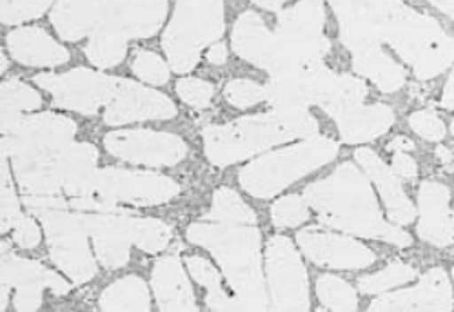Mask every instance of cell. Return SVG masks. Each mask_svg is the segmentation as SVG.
<instances>
[{
  "mask_svg": "<svg viewBox=\"0 0 454 312\" xmlns=\"http://www.w3.org/2000/svg\"><path fill=\"white\" fill-rule=\"evenodd\" d=\"M304 199L327 227L396 247L412 244L409 232L384 220L365 173L351 162L338 166L324 180L309 183Z\"/></svg>",
  "mask_w": 454,
  "mask_h": 312,
  "instance_id": "6da1fadb",
  "label": "cell"
},
{
  "mask_svg": "<svg viewBox=\"0 0 454 312\" xmlns=\"http://www.w3.org/2000/svg\"><path fill=\"white\" fill-rule=\"evenodd\" d=\"M3 154L10 159L20 189L31 197H55L53 168L73 144L77 124L55 113L3 119Z\"/></svg>",
  "mask_w": 454,
  "mask_h": 312,
  "instance_id": "7a4b0ae2",
  "label": "cell"
},
{
  "mask_svg": "<svg viewBox=\"0 0 454 312\" xmlns=\"http://www.w3.org/2000/svg\"><path fill=\"white\" fill-rule=\"evenodd\" d=\"M187 240L207 249L235 291L239 310H266L271 300L262 270V237L254 225L192 223Z\"/></svg>",
  "mask_w": 454,
  "mask_h": 312,
  "instance_id": "3957f363",
  "label": "cell"
},
{
  "mask_svg": "<svg viewBox=\"0 0 454 312\" xmlns=\"http://www.w3.org/2000/svg\"><path fill=\"white\" fill-rule=\"evenodd\" d=\"M318 135V121L309 111L260 113L204 129L206 154L211 164L225 168L291 140Z\"/></svg>",
  "mask_w": 454,
  "mask_h": 312,
  "instance_id": "277c9868",
  "label": "cell"
},
{
  "mask_svg": "<svg viewBox=\"0 0 454 312\" xmlns=\"http://www.w3.org/2000/svg\"><path fill=\"white\" fill-rule=\"evenodd\" d=\"M166 15L168 0H104L86 46L88 60L100 69L119 66L128 55V43L157 35Z\"/></svg>",
  "mask_w": 454,
  "mask_h": 312,
  "instance_id": "5b68a950",
  "label": "cell"
},
{
  "mask_svg": "<svg viewBox=\"0 0 454 312\" xmlns=\"http://www.w3.org/2000/svg\"><path fill=\"white\" fill-rule=\"evenodd\" d=\"M26 207L41 218L50 254L55 265L73 284H86L97 277V261L90 247V230L84 211L71 213L62 197H31L26 194Z\"/></svg>",
  "mask_w": 454,
  "mask_h": 312,
  "instance_id": "8992f818",
  "label": "cell"
},
{
  "mask_svg": "<svg viewBox=\"0 0 454 312\" xmlns=\"http://www.w3.org/2000/svg\"><path fill=\"white\" fill-rule=\"evenodd\" d=\"M340 152L338 142L327 136L301 138L296 145L263 154L240 171V185L254 199H273L275 194L289 187L331 160Z\"/></svg>",
  "mask_w": 454,
  "mask_h": 312,
  "instance_id": "52a82bcc",
  "label": "cell"
},
{
  "mask_svg": "<svg viewBox=\"0 0 454 312\" xmlns=\"http://www.w3.org/2000/svg\"><path fill=\"white\" fill-rule=\"evenodd\" d=\"M225 29L223 0H178L162 35V48L175 73L193 71L202 50L220 41Z\"/></svg>",
  "mask_w": 454,
  "mask_h": 312,
  "instance_id": "ba28073f",
  "label": "cell"
},
{
  "mask_svg": "<svg viewBox=\"0 0 454 312\" xmlns=\"http://www.w3.org/2000/svg\"><path fill=\"white\" fill-rule=\"evenodd\" d=\"M384 43L412 67L420 81H431L454 62V38L436 19L411 8L393 22Z\"/></svg>",
  "mask_w": 454,
  "mask_h": 312,
  "instance_id": "9c48e42d",
  "label": "cell"
},
{
  "mask_svg": "<svg viewBox=\"0 0 454 312\" xmlns=\"http://www.w3.org/2000/svg\"><path fill=\"white\" fill-rule=\"evenodd\" d=\"M342 44L353 53L380 46L393 22L407 10L402 0H327Z\"/></svg>",
  "mask_w": 454,
  "mask_h": 312,
  "instance_id": "30bf717a",
  "label": "cell"
},
{
  "mask_svg": "<svg viewBox=\"0 0 454 312\" xmlns=\"http://www.w3.org/2000/svg\"><path fill=\"white\" fill-rule=\"evenodd\" d=\"M117 81V76H109L86 67L62 74L41 73L33 78L36 86L51 93L57 107L90 116L109 104L113 93H115Z\"/></svg>",
  "mask_w": 454,
  "mask_h": 312,
  "instance_id": "8fae6325",
  "label": "cell"
},
{
  "mask_svg": "<svg viewBox=\"0 0 454 312\" xmlns=\"http://www.w3.org/2000/svg\"><path fill=\"white\" fill-rule=\"evenodd\" d=\"M266 272L271 307L277 310H309V280L293 242L273 237L266 247Z\"/></svg>",
  "mask_w": 454,
  "mask_h": 312,
  "instance_id": "7c38bea8",
  "label": "cell"
},
{
  "mask_svg": "<svg viewBox=\"0 0 454 312\" xmlns=\"http://www.w3.org/2000/svg\"><path fill=\"white\" fill-rule=\"evenodd\" d=\"M91 192H98L117 206H159L176 197L180 183L159 173L104 168L97 171Z\"/></svg>",
  "mask_w": 454,
  "mask_h": 312,
  "instance_id": "4fadbf2b",
  "label": "cell"
},
{
  "mask_svg": "<svg viewBox=\"0 0 454 312\" xmlns=\"http://www.w3.org/2000/svg\"><path fill=\"white\" fill-rule=\"evenodd\" d=\"M12 289L15 291L17 310H36L43 305L44 289L60 296L69 292L71 285L43 263L19 258L8 246H3V310L8 307Z\"/></svg>",
  "mask_w": 454,
  "mask_h": 312,
  "instance_id": "5bb4252c",
  "label": "cell"
},
{
  "mask_svg": "<svg viewBox=\"0 0 454 312\" xmlns=\"http://www.w3.org/2000/svg\"><path fill=\"white\" fill-rule=\"evenodd\" d=\"M104 145L124 162L149 168H171L187 156V145L180 136L147 129L113 131L104 138Z\"/></svg>",
  "mask_w": 454,
  "mask_h": 312,
  "instance_id": "9a60e30c",
  "label": "cell"
},
{
  "mask_svg": "<svg viewBox=\"0 0 454 312\" xmlns=\"http://www.w3.org/2000/svg\"><path fill=\"white\" fill-rule=\"evenodd\" d=\"M334 74L322 60L304 69L271 76L266 84V102L280 111H308L311 105H320Z\"/></svg>",
  "mask_w": 454,
  "mask_h": 312,
  "instance_id": "2e32d148",
  "label": "cell"
},
{
  "mask_svg": "<svg viewBox=\"0 0 454 312\" xmlns=\"http://www.w3.org/2000/svg\"><path fill=\"white\" fill-rule=\"evenodd\" d=\"M175 114L176 107L164 93L119 78L115 93L104 109V122L107 126H124L144 121H171Z\"/></svg>",
  "mask_w": 454,
  "mask_h": 312,
  "instance_id": "e0dca14e",
  "label": "cell"
},
{
  "mask_svg": "<svg viewBox=\"0 0 454 312\" xmlns=\"http://www.w3.org/2000/svg\"><path fill=\"white\" fill-rule=\"evenodd\" d=\"M296 242L315 265L340 269V270H356L367 269L376 261V254L356 242L355 238L342 237V234L327 232L320 229H304L298 232Z\"/></svg>",
  "mask_w": 454,
  "mask_h": 312,
  "instance_id": "ac0fdd59",
  "label": "cell"
},
{
  "mask_svg": "<svg viewBox=\"0 0 454 312\" xmlns=\"http://www.w3.org/2000/svg\"><path fill=\"white\" fill-rule=\"evenodd\" d=\"M371 310H452L454 294L447 272L442 267L429 269L420 282L411 289L382 294Z\"/></svg>",
  "mask_w": 454,
  "mask_h": 312,
  "instance_id": "d6986e66",
  "label": "cell"
},
{
  "mask_svg": "<svg viewBox=\"0 0 454 312\" xmlns=\"http://www.w3.org/2000/svg\"><path fill=\"white\" fill-rule=\"evenodd\" d=\"M86 225L93 242L97 260L106 269H121L129 261V247L133 246L131 220L133 216L121 213H88Z\"/></svg>",
  "mask_w": 454,
  "mask_h": 312,
  "instance_id": "ffe728a7",
  "label": "cell"
},
{
  "mask_svg": "<svg viewBox=\"0 0 454 312\" xmlns=\"http://www.w3.org/2000/svg\"><path fill=\"white\" fill-rule=\"evenodd\" d=\"M450 191L440 182L427 180L419 191V237L433 247L454 244V211L449 206Z\"/></svg>",
  "mask_w": 454,
  "mask_h": 312,
  "instance_id": "44dd1931",
  "label": "cell"
},
{
  "mask_svg": "<svg viewBox=\"0 0 454 312\" xmlns=\"http://www.w3.org/2000/svg\"><path fill=\"white\" fill-rule=\"evenodd\" d=\"M355 160L380 192L391 222L396 225L411 223L416 218V209L403 192L400 178L395 175V171L369 147L356 149Z\"/></svg>",
  "mask_w": 454,
  "mask_h": 312,
  "instance_id": "7402d4cb",
  "label": "cell"
},
{
  "mask_svg": "<svg viewBox=\"0 0 454 312\" xmlns=\"http://www.w3.org/2000/svg\"><path fill=\"white\" fill-rule=\"evenodd\" d=\"M10 55L29 67H57L69 60V51L41 27H19L8 35Z\"/></svg>",
  "mask_w": 454,
  "mask_h": 312,
  "instance_id": "603a6c76",
  "label": "cell"
},
{
  "mask_svg": "<svg viewBox=\"0 0 454 312\" xmlns=\"http://www.w3.org/2000/svg\"><path fill=\"white\" fill-rule=\"evenodd\" d=\"M151 287L162 310H197L192 284L176 256H166L155 263Z\"/></svg>",
  "mask_w": 454,
  "mask_h": 312,
  "instance_id": "cb8c5ba5",
  "label": "cell"
},
{
  "mask_svg": "<svg viewBox=\"0 0 454 312\" xmlns=\"http://www.w3.org/2000/svg\"><path fill=\"white\" fill-rule=\"evenodd\" d=\"M340 136L348 144H365L386 135L395 124V113L386 104L356 105L334 119Z\"/></svg>",
  "mask_w": 454,
  "mask_h": 312,
  "instance_id": "d4e9b609",
  "label": "cell"
},
{
  "mask_svg": "<svg viewBox=\"0 0 454 312\" xmlns=\"http://www.w3.org/2000/svg\"><path fill=\"white\" fill-rule=\"evenodd\" d=\"M102 6L104 0H57L51 12V24L64 41H82L91 35Z\"/></svg>",
  "mask_w": 454,
  "mask_h": 312,
  "instance_id": "484cf974",
  "label": "cell"
},
{
  "mask_svg": "<svg viewBox=\"0 0 454 312\" xmlns=\"http://www.w3.org/2000/svg\"><path fill=\"white\" fill-rule=\"evenodd\" d=\"M353 69L380 90L382 93H395L403 88L407 74L403 67L387 57L380 46L360 51L353 58Z\"/></svg>",
  "mask_w": 454,
  "mask_h": 312,
  "instance_id": "4316f807",
  "label": "cell"
},
{
  "mask_svg": "<svg viewBox=\"0 0 454 312\" xmlns=\"http://www.w3.org/2000/svg\"><path fill=\"white\" fill-rule=\"evenodd\" d=\"M270 31L271 29L266 26V22H263L260 15H256L254 12L242 13L235 22L231 35L235 53L242 60L258 67L263 57V50H266Z\"/></svg>",
  "mask_w": 454,
  "mask_h": 312,
  "instance_id": "83f0119b",
  "label": "cell"
},
{
  "mask_svg": "<svg viewBox=\"0 0 454 312\" xmlns=\"http://www.w3.org/2000/svg\"><path fill=\"white\" fill-rule=\"evenodd\" d=\"M325 12L322 0H300L298 4L278 13L277 31L294 36L324 35Z\"/></svg>",
  "mask_w": 454,
  "mask_h": 312,
  "instance_id": "f1b7e54d",
  "label": "cell"
},
{
  "mask_svg": "<svg viewBox=\"0 0 454 312\" xmlns=\"http://www.w3.org/2000/svg\"><path fill=\"white\" fill-rule=\"evenodd\" d=\"M367 95L369 88L362 78L353 74H334L318 107L324 109L334 121L340 114L351 111L356 105H362Z\"/></svg>",
  "mask_w": 454,
  "mask_h": 312,
  "instance_id": "f546056e",
  "label": "cell"
},
{
  "mask_svg": "<svg viewBox=\"0 0 454 312\" xmlns=\"http://www.w3.org/2000/svg\"><path fill=\"white\" fill-rule=\"evenodd\" d=\"M149 287L138 277H126L111 284L98 298L102 310H149Z\"/></svg>",
  "mask_w": 454,
  "mask_h": 312,
  "instance_id": "4dcf8cb0",
  "label": "cell"
},
{
  "mask_svg": "<svg viewBox=\"0 0 454 312\" xmlns=\"http://www.w3.org/2000/svg\"><path fill=\"white\" fill-rule=\"evenodd\" d=\"M185 265L193 280L207 289L206 305L211 310H239L237 300L222 291V275L206 258L189 256L185 258Z\"/></svg>",
  "mask_w": 454,
  "mask_h": 312,
  "instance_id": "1f68e13d",
  "label": "cell"
},
{
  "mask_svg": "<svg viewBox=\"0 0 454 312\" xmlns=\"http://www.w3.org/2000/svg\"><path fill=\"white\" fill-rule=\"evenodd\" d=\"M207 222L230 225H254V211L240 199V194L230 187H220L213 194L209 213L204 216Z\"/></svg>",
  "mask_w": 454,
  "mask_h": 312,
  "instance_id": "d6a6232c",
  "label": "cell"
},
{
  "mask_svg": "<svg viewBox=\"0 0 454 312\" xmlns=\"http://www.w3.org/2000/svg\"><path fill=\"white\" fill-rule=\"evenodd\" d=\"M416 278V269L403 261H393L386 269L358 280V291L364 294H384Z\"/></svg>",
  "mask_w": 454,
  "mask_h": 312,
  "instance_id": "836d02e7",
  "label": "cell"
},
{
  "mask_svg": "<svg viewBox=\"0 0 454 312\" xmlns=\"http://www.w3.org/2000/svg\"><path fill=\"white\" fill-rule=\"evenodd\" d=\"M133 246L145 253H160L171 242V227L157 218H135L131 220Z\"/></svg>",
  "mask_w": 454,
  "mask_h": 312,
  "instance_id": "e575fe53",
  "label": "cell"
},
{
  "mask_svg": "<svg viewBox=\"0 0 454 312\" xmlns=\"http://www.w3.org/2000/svg\"><path fill=\"white\" fill-rule=\"evenodd\" d=\"M317 296L320 303L329 310H356V291L342 278L324 275L317 280Z\"/></svg>",
  "mask_w": 454,
  "mask_h": 312,
  "instance_id": "d590c367",
  "label": "cell"
},
{
  "mask_svg": "<svg viewBox=\"0 0 454 312\" xmlns=\"http://www.w3.org/2000/svg\"><path fill=\"white\" fill-rule=\"evenodd\" d=\"M41 105V95L27 84L20 82L19 78H10V81L3 82V119H12V116L22 113H33Z\"/></svg>",
  "mask_w": 454,
  "mask_h": 312,
  "instance_id": "8d00e7d4",
  "label": "cell"
},
{
  "mask_svg": "<svg viewBox=\"0 0 454 312\" xmlns=\"http://www.w3.org/2000/svg\"><path fill=\"white\" fill-rule=\"evenodd\" d=\"M271 220L278 229H294L309 220V204L304 197L289 194L273 204Z\"/></svg>",
  "mask_w": 454,
  "mask_h": 312,
  "instance_id": "74e56055",
  "label": "cell"
},
{
  "mask_svg": "<svg viewBox=\"0 0 454 312\" xmlns=\"http://www.w3.org/2000/svg\"><path fill=\"white\" fill-rule=\"evenodd\" d=\"M223 97L233 107L249 109L260 102H266L268 90L254 81H247V78H235V81L225 84Z\"/></svg>",
  "mask_w": 454,
  "mask_h": 312,
  "instance_id": "f35d334b",
  "label": "cell"
},
{
  "mask_svg": "<svg viewBox=\"0 0 454 312\" xmlns=\"http://www.w3.org/2000/svg\"><path fill=\"white\" fill-rule=\"evenodd\" d=\"M133 73L140 78V81L151 84V86H164L169 81V67L164 62V58L153 51L138 50L135 53Z\"/></svg>",
  "mask_w": 454,
  "mask_h": 312,
  "instance_id": "ab89813d",
  "label": "cell"
},
{
  "mask_svg": "<svg viewBox=\"0 0 454 312\" xmlns=\"http://www.w3.org/2000/svg\"><path fill=\"white\" fill-rule=\"evenodd\" d=\"M55 0H3V24L15 26L33 19H41Z\"/></svg>",
  "mask_w": 454,
  "mask_h": 312,
  "instance_id": "60d3db41",
  "label": "cell"
},
{
  "mask_svg": "<svg viewBox=\"0 0 454 312\" xmlns=\"http://www.w3.org/2000/svg\"><path fill=\"white\" fill-rule=\"evenodd\" d=\"M12 171L13 169H12L10 159L6 154H3V225H0L3 234L10 232L19 222V218L22 216L17 192L13 187V180H12Z\"/></svg>",
  "mask_w": 454,
  "mask_h": 312,
  "instance_id": "b9f144b4",
  "label": "cell"
},
{
  "mask_svg": "<svg viewBox=\"0 0 454 312\" xmlns=\"http://www.w3.org/2000/svg\"><path fill=\"white\" fill-rule=\"evenodd\" d=\"M176 93L180 100L192 107H207L213 100L215 88L213 84L202 81V78L185 76L176 82Z\"/></svg>",
  "mask_w": 454,
  "mask_h": 312,
  "instance_id": "7bdbcfd3",
  "label": "cell"
},
{
  "mask_svg": "<svg viewBox=\"0 0 454 312\" xmlns=\"http://www.w3.org/2000/svg\"><path fill=\"white\" fill-rule=\"evenodd\" d=\"M411 129L429 142H442L445 138V126L440 116L431 109L416 111L409 116Z\"/></svg>",
  "mask_w": 454,
  "mask_h": 312,
  "instance_id": "ee69618b",
  "label": "cell"
},
{
  "mask_svg": "<svg viewBox=\"0 0 454 312\" xmlns=\"http://www.w3.org/2000/svg\"><path fill=\"white\" fill-rule=\"evenodd\" d=\"M13 238L19 247L22 249H33L41 244V230L39 225L35 223V220L29 214H22L19 222L13 227Z\"/></svg>",
  "mask_w": 454,
  "mask_h": 312,
  "instance_id": "f6af8a7d",
  "label": "cell"
},
{
  "mask_svg": "<svg viewBox=\"0 0 454 312\" xmlns=\"http://www.w3.org/2000/svg\"><path fill=\"white\" fill-rule=\"evenodd\" d=\"M391 169L395 171L396 176L405 180H414L416 175H419V166H416V162L403 151H395Z\"/></svg>",
  "mask_w": 454,
  "mask_h": 312,
  "instance_id": "bcb514c9",
  "label": "cell"
},
{
  "mask_svg": "<svg viewBox=\"0 0 454 312\" xmlns=\"http://www.w3.org/2000/svg\"><path fill=\"white\" fill-rule=\"evenodd\" d=\"M225 60H227V48L222 43L211 44L207 51V62L213 66H223Z\"/></svg>",
  "mask_w": 454,
  "mask_h": 312,
  "instance_id": "7dc6e473",
  "label": "cell"
},
{
  "mask_svg": "<svg viewBox=\"0 0 454 312\" xmlns=\"http://www.w3.org/2000/svg\"><path fill=\"white\" fill-rule=\"evenodd\" d=\"M442 105L445 109H454V69H452L449 81L445 84V90H443V95H442Z\"/></svg>",
  "mask_w": 454,
  "mask_h": 312,
  "instance_id": "c3c4849f",
  "label": "cell"
},
{
  "mask_svg": "<svg viewBox=\"0 0 454 312\" xmlns=\"http://www.w3.org/2000/svg\"><path fill=\"white\" fill-rule=\"evenodd\" d=\"M429 3L450 20H454V0H429Z\"/></svg>",
  "mask_w": 454,
  "mask_h": 312,
  "instance_id": "681fc988",
  "label": "cell"
},
{
  "mask_svg": "<svg viewBox=\"0 0 454 312\" xmlns=\"http://www.w3.org/2000/svg\"><path fill=\"white\" fill-rule=\"evenodd\" d=\"M389 149H391L393 152H395V151L409 152V151H412V149H414V144H412V140H409V138H405V136H396L395 140H391Z\"/></svg>",
  "mask_w": 454,
  "mask_h": 312,
  "instance_id": "f907efd6",
  "label": "cell"
},
{
  "mask_svg": "<svg viewBox=\"0 0 454 312\" xmlns=\"http://www.w3.org/2000/svg\"><path fill=\"white\" fill-rule=\"evenodd\" d=\"M251 3L263 10H268V12H278L287 3V0H251Z\"/></svg>",
  "mask_w": 454,
  "mask_h": 312,
  "instance_id": "816d5d0a",
  "label": "cell"
},
{
  "mask_svg": "<svg viewBox=\"0 0 454 312\" xmlns=\"http://www.w3.org/2000/svg\"><path fill=\"white\" fill-rule=\"evenodd\" d=\"M436 154H438V159H440L443 164H449V162H452V152H450L447 147H443V145H438V149H436Z\"/></svg>",
  "mask_w": 454,
  "mask_h": 312,
  "instance_id": "f5cc1de1",
  "label": "cell"
},
{
  "mask_svg": "<svg viewBox=\"0 0 454 312\" xmlns=\"http://www.w3.org/2000/svg\"><path fill=\"white\" fill-rule=\"evenodd\" d=\"M6 67H8V60H6L4 53H3V66H0V69H3V73H4V71H6Z\"/></svg>",
  "mask_w": 454,
  "mask_h": 312,
  "instance_id": "db71d44e",
  "label": "cell"
},
{
  "mask_svg": "<svg viewBox=\"0 0 454 312\" xmlns=\"http://www.w3.org/2000/svg\"><path fill=\"white\" fill-rule=\"evenodd\" d=\"M450 133H452V136H454V119H452V124H450Z\"/></svg>",
  "mask_w": 454,
  "mask_h": 312,
  "instance_id": "11a10c76",
  "label": "cell"
},
{
  "mask_svg": "<svg viewBox=\"0 0 454 312\" xmlns=\"http://www.w3.org/2000/svg\"><path fill=\"white\" fill-rule=\"evenodd\" d=\"M452 280H454V267H452Z\"/></svg>",
  "mask_w": 454,
  "mask_h": 312,
  "instance_id": "9f6ffc18",
  "label": "cell"
}]
</instances>
